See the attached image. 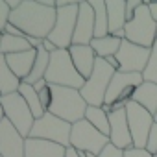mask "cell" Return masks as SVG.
Here are the masks:
<instances>
[{
	"label": "cell",
	"mask_w": 157,
	"mask_h": 157,
	"mask_svg": "<svg viewBox=\"0 0 157 157\" xmlns=\"http://www.w3.org/2000/svg\"><path fill=\"white\" fill-rule=\"evenodd\" d=\"M0 157H2V155H0Z\"/></svg>",
	"instance_id": "cell-48"
},
{
	"label": "cell",
	"mask_w": 157,
	"mask_h": 157,
	"mask_svg": "<svg viewBox=\"0 0 157 157\" xmlns=\"http://www.w3.org/2000/svg\"><path fill=\"white\" fill-rule=\"evenodd\" d=\"M4 33H8V35H15V37H26L17 26H13L11 22H8V26H6V30H4Z\"/></svg>",
	"instance_id": "cell-35"
},
{
	"label": "cell",
	"mask_w": 157,
	"mask_h": 157,
	"mask_svg": "<svg viewBox=\"0 0 157 157\" xmlns=\"http://www.w3.org/2000/svg\"><path fill=\"white\" fill-rule=\"evenodd\" d=\"M131 102L139 104L140 107H144L146 111H150L153 115L157 111V83H151V82L140 83L135 89V94H133Z\"/></svg>",
	"instance_id": "cell-20"
},
{
	"label": "cell",
	"mask_w": 157,
	"mask_h": 157,
	"mask_svg": "<svg viewBox=\"0 0 157 157\" xmlns=\"http://www.w3.org/2000/svg\"><path fill=\"white\" fill-rule=\"evenodd\" d=\"M117 59L120 65V72L142 74L146 65H148V59H150V48H144V46L129 43L128 39H122Z\"/></svg>",
	"instance_id": "cell-12"
},
{
	"label": "cell",
	"mask_w": 157,
	"mask_h": 157,
	"mask_svg": "<svg viewBox=\"0 0 157 157\" xmlns=\"http://www.w3.org/2000/svg\"><path fill=\"white\" fill-rule=\"evenodd\" d=\"M105 61H107V63H109V65H111L115 70H120V65H118V59H117V56H111V57H107Z\"/></svg>",
	"instance_id": "cell-40"
},
{
	"label": "cell",
	"mask_w": 157,
	"mask_h": 157,
	"mask_svg": "<svg viewBox=\"0 0 157 157\" xmlns=\"http://www.w3.org/2000/svg\"><path fill=\"white\" fill-rule=\"evenodd\" d=\"M48 65H50V54L41 46L37 50V57H35V63H33V68H32V74L26 78V83L30 85H35L39 80H44V74L48 70Z\"/></svg>",
	"instance_id": "cell-26"
},
{
	"label": "cell",
	"mask_w": 157,
	"mask_h": 157,
	"mask_svg": "<svg viewBox=\"0 0 157 157\" xmlns=\"http://www.w3.org/2000/svg\"><path fill=\"white\" fill-rule=\"evenodd\" d=\"M94 10V39L109 35V19H107V8L104 0H91L89 2Z\"/></svg>",
	"instance_id": "cell-23"
},
{
	"label": "cell",
	"mask_w": 157,
	"mask_h": 157,
	"mask_svg": "<svg viewBox=\"0 0 157 157\" xmlns=\"http://www.w3.org/2000/svg\"><path fill=\"white\" fill-rule=\"evenodd\" d=\"M144 83L142 74H135V72H120L117 70L113 80L109 83V89L105 93V102H104V109L107 113H111L113 109H120L126 107L128 102H131L135 89Z\"/></svg>",
	"instance_id": "cell-4"
},
{
	"label": "cell",
	"mask_w": 157,
	"mask_h": 157,
	"mask_svg": "<svg viewBox=\"0 0 157 157\" xmlns=\"http://www.w3.org/2000/svg\"><path fill=\"white\" fill-rule=\"evenodd\" d=\"M10 15H11V10L8 8L6 0H0V30H6L8 22H10Z\"/></svg>",
	"instance_id": "cell-30"
},
{
	"label": "cell",
	"mask_w": 157,
	"mask_h": 157,
	"mask_svg": "<svg viewBox=\"0 0 157 157\" xmlns=\"http://www.w3.org/2000/svg\"><path fill=\"white\" fill-rule=\"evenodd\" d=\"M107 19H109V35H115L117 32L126 28L128 17H126V0H107Z\"/></svg>",
	"instance_id": "cell-19"
},
{
	"label": "cell",
	"mask_w": 157,
	"mask_h": 157,
	"mask_svg": "<svg viewBox=\"0 0 157 157\" xmlns=\"http://www.w3.org/2000/svg\"><path fill=\"white\" fill-rule=\"evenodd\" d=\"M70 131H72V124L54 117L52 113H44L41 118L35 120V124L30 131V137L52 140L65 148H70Z\"/></svg>",
	"instance_id": "cell-10"
},
{
	"label": "cell",
	"mask_w": 157,
	"mask_h": 157,
	"mask_svg": "<svg viewBox=\"0 0 157 157\" xmlns=\"http://www.w3.org/2000/svg\"><path fill=\"white\" fill-rule=\"evenodd\" d=\"M146 151H150L151 155H155L157 153V124L153 122V126H151V131H150V135H148V140H146V148H144Z\"/></svg>",
	"instance_id": "cell-29"
},
{
	"label": "cell",
	"mask_w": 157,
	"mask_h": 157,
	"mask_svg": "<svg viewBox=\"0 0 157 157\" xmlns=\"http://www.w3.org/2000/svg\"><path fill=\"white\" fill-rule=\"evenodd\" d=\"M98 157H124V151H122V150H118V148H115V146L109 142Z\"/></svg>",
	"instance_id": "cell-33"
},
{
	"label": "cell",
	"mask_w": 157,
	"mask_h": 157,
	"mask_svg": "<svg viewBox=\"0 0 157 157\" xmlns=\"http://www.w3.org/2000/svg\"><path fill=\"white\" fill-rule=\"evenodd\" d=\"M68 54H70V59L76 67V70L80 72L85 80L91 78L93 70H94V65H96V54L94 50L91 48V44H72L68 48Z\"/></svg>",
	"instance_id": "cell-16"
},
{
	"label": "cell",
	"mask_w": 157,
	"mask_h": 157,
	"mask_svg": "<svg viewBox=\"0 0 157 157\" xmlns=\"http://www.w3.org/2000/svg\"><path fill=\"white\" fill-rule=\"evenodd\" d=\"M2 37H4V32H2V30H0V43H2Z\"/></svg>",
	"instance_id": "cell-45"
},
{
	"label": "cell",
	"mask_w": 157,
	"mask_h": 157,
	"mask_svg": "<svg viewBox=\"0 0 157 157\" xmlns=\"http://www.w3.org/2000/svg\"><path fill=\"white\" fill-rule=\"evenodd\" d=\"M43 48H44L48 54H54L56 50H59V48H57V46H56V44H54L50 39H44V41H43Z\"/></svg>",
	"instance_id": "cell-37"
},
{
	"label": "cell",
	"mask_w": 157,
	"mask_h": 157,
	"mask_svg": "<svg viewBox=\"0 0 157 157\" xmlns=\"http://www.w3.org/2000/svg\"><path fill=\"white\" fill-rule=\"evenodd\" d=\"M57 8H46L41 0H22V4L11 11L10 22L17 26L24 35L46 39L56 24Z\"/></svg>",
	"instance_id": "cell-1"
},
{
	"label": "cell",
	"mask_w": 157,
	"mask_h": 157,
	"mask_svg": "<svg viewBox=\"0 0 157 157\" xmlns=\"http://www.w3.org/2000/svg\"><path fill=\"white\" fill-rule=\"evenodd\" d=\"M142 4H144L142 0H126V17H128V21L133 19V15L137 13V10H139Z\"/></svg>",
	"instance_id": "cell-32"
},
{
	"label": "cell",
	"mask_w": 157,
	"mask_h": 157,
	"mask_svg": "<svg viewBox=\"0 0 157 157\" xmlns=\"http://www.w3.org/2000/svg\"><path fill=\"white\" fill-rule=\"evenodd\" d=\"M0 104H2L6 120H10L24 139H28L30 131L35 124V117L32 115L24 98L19 93H11V94H6V96H0Z\"/></svg>",
	"instance_id": "cell-8"
},
{
	"label": "cell",
	"mask_w": 157,
	"mask_h": 157,
	"mask_svg": "<svg viewBox=\"0 0 157 157\" xmlns=\"http://www.w3.org/2000/svg\"><path fill=\"white\" fill-rule=\"evenodd\" d=\"M153 157H157V153H155V155H153Z\"/></svg>",
	"instance_id": "cell-47"
},
{
	"label": "cell",
	"mask_w": 157,
	"mask_h": 157,
	"mask_svg": "<svg viewBox=\"0 0 157 157\" xmlns=\"http://www.w3.org/2000/svg\"><path fill=\"white\" fill-rule=\"evenodd\" d=\"M115 68L105 61V59H96L94 70L91 74V78L85 80V85L80 89L83 100L87 102V105H94V107H104L105 102V93L109 89V83L115 76Z\"/></svg>",
	"instance_id": "cell-5"
},
{
	"label": "cell",
	"mask_w": 157,
	"mask_h": 157,
	"mask_svg": "<svg viewBox=\"0 0 157 157\" xmlns=\"http://www.w3.org/2000/svg\"><path fill=\"white\" fill-rule=\"evenodd\" d=\"M35 57H37V50L30 48V50H26V52H19V54H10V56H6V61H8L11 72L19 78L21 82H24L26 78L32 74Z\"/></svg>",
	"instance_id": "cell-18"
},
{
	"label": "cell",
	"mask_w": 157,
	"mask_h": 157,
	"mask_svg": "<svg viewBox=\"0 0 157 157\" xmlns=\"http://www.w3.org/2000/svg\"><path fill=\"white\" fill-rule=\"evenodd\" d=\"M21 83L22 82L11 72L8 61H6V56H0V96L17 93Z\"/></svg>",
	"instance_id": "cell-21"
},
{
	"label": "cell",
	"mask_w": 157,
	"mask_h": 157,
	"mask_svg": "<svg viewBox=\"0 0 157 157\" xmlns=\"http://www.w3.org/2000/svg\"><path fill=\"white\" fill-rule=\"evenodd\" d=\"M85 120L91 126H94L100 133H104L105 137H109V113L104 107L89 105L87 111H85Z\"/></svg>",
	"instance_id": "cell-25"
},
{
	"label": "cell",
	"mask_w": 157,
	"mask_h": 157,
	"mask_svg": "<svg viewBox=\"0 0 157 157\" xmlns=\"http://www.w3.org/2000/svg\"><path fill=\"white\" fill-rule=\"evenodd\" d=\"M65 157H80V153H78L74 148H67V155Z\"/></svg>",
	"instance_id": "cell-42"
},
{
	"label": "cell",
	"mask_w": 157,
	"mask_h": 157,
	"mask_svg": "<svg viewBox=\"0 0 157 157\" xmlns=\"http://www.w3.org/2000/svg\"><path fill=\"white\" fill-rule=\"evenodd\" d=\"M124 32H126V39L129 43L144 46V48H151L153 46V43L157 39V22L153 21L146 2L137 10L133 19L126 22Z\"/></svg>",
	"instance_id": "cell-6"
},
{
	"label": "cell",
	"mask_w": 157,
	"mask_h": 157,
	"mask_svg": "<svg viewBox=\"0 0 157 157\" xmlns=\"http://www.w3.org/2000/svg\"><path fill=\"white\" fill-rule=\"evenodd\" d=\"M44 80L48 85L70 87L78 91L85 85V78L76 70L68 50H56L54 54H50V65L44 74Z\"/></svg>",
	"instance_id": "cell-3"
},
{
	"label": "cell",
	"mask_w": 157,
	"mask_h": 157,
	"mask_svg": "<svg viewBox=\"0 0 157 157\" xmlns=\"http://www.w3.org/2000/svg\"><path fill=\"white\" fill-rule=\"evenodd\" d=\"M50 87H52V104L46 113H52L54 117L68 124H76L85 118V111L89 105L80 91L70 87H57V85H50Z\"/></svg>",
	"instance_id": "cell-2"
},
{
	"label": "cell",
	"mask_w": 157,
	"mask_h": 157,
	"mask_svg": "<svg viewBox=\"0 0 157 157\" xmlns=\"http://www.w3.org/2000/svg\"><path fill=\"white\" fill-rule=\"evenodd\" d=\"M65 155L67 148L52 140L28 137L24 142V157H65Z\"/></svg>",
	"instance_id": "cell-17"
},
{
	"label": "cell",
	"mask_w": 157,
	"mask_h": 157,
	"mask_svg": "<svg viewBox=\"0 0 157 157\" xmlns=\"http://www.w3.org/2000/svg\"><path fill=\"white\" fill-rule=\"evenodd\" d=\"M142 78H144V82L157 83V39H155L153 46L150 48V59H148V65L142 72Z\"/></svg>",
	"instance_id": "cell-28"
},
{
	"label": "cell",
	"mask_w": 157,
	"mask_h": 157,
	"mask_svg": "<svg viewBox=\"0 0 157 157\" xmlns=\"http://www.w3.org/2000/svg\"><path fill=\"white\" fill-rule=\"evenodd\" d=\"M153 122H155V124H157V111H155V113H153Z\"/></svg>",
	"instance_id": "cell-44"
},
{
	"label": "cell",
	"mask_w": 157,
	"mask_h": 157,
	"mask_svg": "<svg viewBox=\"0 0 157 157\" xmlns=\"http://www.w3.org/2000/svg\"><path fill=\"white\" fill-rule=\"evenodd\" d=\"M4 118H6V117H4V109H2V104H0V124H2Z\"/></svg>",
	"instance_id": "cell-43"
},
{
	"label": "cell",
	"mask_w": 157,
	"mask_h": 157,
	"mask_svg": "<svg viewBox=\"0 0 157 157\" xmlns=\"http://www.w3.org/2000/svg\"><path fill=\"white\" fill-rule=\"evenodd\" d=\"M78 10H80V0H74L67 8H57L54 30L50 32V35L46 39H50L59 50H68L72 46L76 21H78Z\"/></svg>",
	"instance_id": "cell-9"
},
{
	"label": "cell",
	"mask_w": 157,
	"mask_h": 157,
	"mask_svg": "<svg viewBox=\"0 0 157 157\" xmlns=\"http://www.w3.org/2000/svg\"><path fill=\"white\" fill-rule=\"evenodd\" d=\"M126 115L133 139V148H146V140L153 126V115L135 102L126 104Z\"/></svg>",
	"instance_id": "cell-11"
},
{
	"label": "cell",
	"mask_w": 157,
	"mask_h": 157,
	"mask_svg": "<svg viewBox=\"0 0 157 157\" xmlns=\"http://www.w3.org/2000/svg\"><path fill=\"white\" fill-rule=\"evenodd\" d=\"M17 93H19V94L24 98V102L28 104V107H30L32 115L35 117V120H37V118H41V117L46 113V111H44V107L41 105V100H39V93L33 89V85H30V83L22 82Z\"/></svg>",
	"instance_id": "cell-24"
},
{
	"label": "cell",
	"mask_w": 157,
	"mask_h": 157,
	"mask_svg": "<svg viewBox=\"0 0 157 157\" xmlns=\"http://www.w3.org/2000/svg\"><path fill=\"white\" fill-rule=\"evenodd\" d=\"M39 100H41V105L44 107V111H48L50 104H52V87L46 85L44 89L39 91Z\"/></svg>",
	"instance_id": "cell-31"
},
{
	"label": "cell",
	"mask_w": 157,
	"mask_h": 157,
	"mask_svg": "<svg viewBox=\"0 0 157 157\" xmlns=\"http://www.w3.org/2000/svg\"><path fill=\"white\" fill-rule=\"evenodd\" d=\"M46 85H48V83H46V80H39V82H37V83L33 85V89H35V91L39 93V91H41V89H44Z\"/></svg>",
	"instance_id": "cell-41"
},
{
	"label": "cell",
	"mask_w": 157,
	"mask_h": 157,
	"mask_svg": "<svg viewBox=\"0 0 157 157\" xmlns=\"http://www.w3.org/2000/svg\"><path fill=\"white\" fill-rule=\"evenodd\" d=\"M26 41L30 43V46H32L33 50H39V48L43 46V41H44V39H37V37H28V35H26Z\"/></svg>",
	"instance_id": "cell-36"
},
{
	"label": "cell",
	"mask_w": 157,
	"mask_h": 157,
	"mask_svg": "<svg viewBox=\"0 0 157 157\" xmlns=\"http://www.w3.org/2000/svg\"><path fill=\"white\" fill-rule=\"evenodd\" d=\"M146 6L150 8V13H151L153 21L157 22V2H146Z\"/></svg>",
	"instance_id": "cell-38"
},
{
	"label": "cell",
	"mask_w": 157,
	"mask_h": 157,
	"mask_svg": "<svg viewBox=\"0 0 157 157\" xmlns=\"http://www.w3.org/2000/svg\"><path fill=\"white\" fill-rule=\"evenodd\" d=\"M6 4H8V8H10L11 11H15V10L22 4V0H6Z\"/></svg>",
	"instance_id": "cell-39"
},
{
	"label": "cell",
	"mask_w": 157,
	"mask_h": 157,
	"mask_svg": "<svg viewBox=\"0 0 157 157\" xmlns=\"http://www.w3.org/2000/svg\"><path fill=\"white\" fill-rule=\"evenodd\" d=\"M94 39V10L87 0H80L72 44H91Z\"/></svg>",
	"instance_id": "cell-14"
},
{
	"label": "cell",
	"mask_w": 157,
	"mask_h": 157,
	"mask_svg": "<svg viewBox=\"0 0 157 157\" xmlns=\"http://www.w3.org/2000/svg\"><path fill=\"white\" fill-rule=\"evenodd\" d=\"M87 157H98V155H93V153H87Z\"/></svg>",
	"instance_id": "cell-46"
},
{
	"label": "cell",
	"mask_w": 157,
	"mask_h": 157,
	"mask_svg": "<svg viewBox=\"0 0 157 157\" xmlns=\"http://www.w3.org/2000/svg\"><path fill=\"white\" fill-rule=\"evenodd\" d=\"M109 142L122 151L133 148V139H131V131H129V124H128L126 107L113 109L109 113Z\"/></svg>",
	"instance_id": "cell-13"
},
{
	"label": "cell",
	"mask_w": 157,
	"mask_h": 157,
	"mask_svg": "<svg viewBox=\"0 0 157 157\" xmlns=\"http://www.w3.org/2000/svg\"><path fill=\"white\" fill-rule=\"evenodd\" d=\"M107 144H109V137L100 133L85 118L80 120V122H76V124H72L70 148H74L76 151H85V153L100 155Z\"/></svg>",
	"instance_id": "cell-7"
},
{
	"label": "cell",
	"mask_w": 157,
	"mask_h": 157,
	"mask_svg": "<svg viewBox=\"0 0 157 157\" xmlns=\"http://www.w3.org/2000/svg\"><path fill=\"white\" fill-rule=\"evenodd\" d=\"M124 157H153V155L146 151L144 148H129L124 151Z\"/></svg>",
	"instance_id": "cell-34"
},
{
	"label": "cell",
	"mask_w": 157,
	"mask_h": 157,
	"mask_svg": "<svg viewBox=\"0 0 157 157\" xmlns=\"http://www.w3.org/2000/svg\"><path fill=\"white\" fill-rule=\"evenodd\" d=\"M120 44H122V39H117L115 35H105V37H100V39H93L91 48L94 50L96 57L107 59V57L118 54Z\"/></svg>",
	"instance_id": "cell-22"
},
{
	"label": "cell",
	"mask_w": 157,
	"mask_h": 157,
	"mask_svg": "<svg viewBox=\"0 0 157 157\" xmlns=\"http://www.w3.org/2000/svg\"><path fill=\"white\" fill-rule=\"evenodd\" d=\"M30 43L26 41V37H15V35H8L4 33L2 43H0V56H10V54H19V52H26L30 50Z\"/></svg>",
	"instance_id": "cell-27"
},
{
	"label": "cell",
	"mask_w": 157,
	"mask_h": 157,
	"mask_svg": "<svg viewBox=\"0 0 157 157\" xmlns=\"http://www.w3.org/2000/svg\"><path fill=\"white\" fill-rule=\"evenodd\" d=\"M24 142L26 139L15 129L10 120H2L0 124V155L2 157H24Z\"/></svg>",
	"instance_id": "cell-15"
}]
</instances>
